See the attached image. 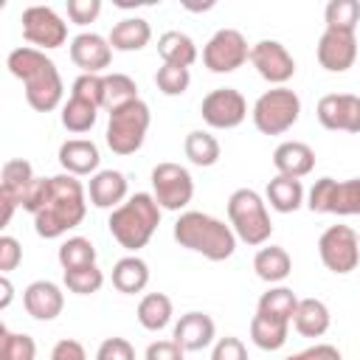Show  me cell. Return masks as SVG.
<instances>
[{
  "label": "cell",
  "instance_id": "1",
  "mask_svg": "<svg viewBox=\"0 0 360 360\" xmlns=\"http://www.w3.org/2000/svg\"><path fill=\"white\" fill-rule=\"evenodd\" d=\"M84 214H87L84 186L73 174L62 172V174L48 177L45 197L34 214V231L42 239H59L62 233L82 225Z\"/></svg>",
  "mask_w": 360,
  "mask_h": 360
},
{
  "label": "cell",
  "instance_id": "2",
  "mask_svg": "<svg viewBox=\"0 0 360 360\" xmlns=\"http://www.w3.org/2000/svg\"><path fill=\"white\" fill-rule=\"evenodd\" d=\"M6 68L11 70V76H17L22 82L25 101L37 112H51L62 104L65 84L56 70V62L51 56H45V51H37L31 45L14 48L6 59Z\"/></svg>",
  "mask_w": 360,
  "mask_h": 360
},
{
  "label": "cell",
  "instance_id": "3",
  "mask_svg": "<svg viewBox=\"0 0 360 360\" xmlns=\"http://www.w3.org/2000/svg\"><path fill=\"white\" fill-rule=\"evenodd\" d=\"M174 242L186 250L202 253L208 262H225L236 250V233L222 219L202 214V211H186L174 222Z\"/></svg>",
  "mask_w": 360,
  "mask_h": 360
},
{
  "label": "cell",
  "instance_id": "4",
  "mask_svg": "<svg viewBox=\"0 0 360 360\" xmlns=\"http://www.w3.org/2000/svg\"><path fill=\"white\" fill-rule=\"evenodd\" d=\"M158 225H160V205L146 191H138V194L127 197L110 214V219H107V228H110L112 239L124 250H129V253L146 248V242L152 239V233L158 231Z\"/></svg>",
  "mask_w": 360,
  "mask_h": 360
},
{
  "label": "cell",
  "instance_id": "5",
  "mask_svg": "<svg viewBox=\"0 0 360 360\" xmlns=\"http://www.w3.org/2000/svg\"><path fill=\"white\" fill-rule=\"evenodd\" d=\"M228 219H231L236 239H242L245 245H253V248L264 245L273 233L267 202L253 188H236L228 197Z\"/></svg>",
  "mask_w": 360,
  "mask_h": 360
},
{
  "label": "cell",
  "instance_id": "6",
  "mask_svg": "<svg viewBox=\"0 0 360 360\" xmlns=\"http://www.w3.org/2000/svg\"><path fill=\"white\" fill-rule=\"evenodd\" d=\"M250 115L262 135H284L301 115V98L290 87H273L256 98Z\"/></svg>",
  "mask_w": 360,
  "mask_h": 360
},
{
  "label": "cell",
  "instance_id": "7",
  "mask_svg": "<svg viewBox=\"0 0 360 360\" xmlns=\"http://www.w3.org/2000/svg\"><path fill=\"white\" fill-rule=\"evenodd\" d=\"M149 121H152V112H149V104L146 101H132L115 112H110V124H107V146L115 152V155H132L143 146V138L149 132Z\"/></svg>",
  "mask_w": 360,
  "mask_h": 360
},
{
  "label": "cell",
  "instance_id": "8",
  "mask_svg": "<svg viewBox=\"0 0 360 360\" xmlns=\"http://www.w3.org/2000/svg\"><path fill=\"white\" fill-rule=\"evenodd\" d=\"M307 208L315 214H360V177L352 180H335V177H321L309 188Z\"/></svg>",
  "mask_w": 360,
  "mask_h": 360
},
{
  "label": "cell",
  "instance_id": "9",
  "mask_svg": "<svg viewBox=\"0 0 360 360\" xmlns=\"http://www.w3.org/2000/svg\"><path fill=\"white\" fill-rule=\"evenodd\" d=\"M152 197L166 211H180L194 197V180L186 166L163 160L152 169Z\"/></svg>",
  "mask_w": 360,
  "mask_h": 360
},
{
  "label": "cell",
  "instance_id": "10",
  "mask_svg": "<svg viewBox=\"0 0 360 360\" xmlns=\"http://www.w3.org/2000/svg\"><path fill=\"white\" fill-rule=\"evenodd\" d=\"M318 256L326 270L346 276L360 262V239L349 225H329L318 239Z\"/></svg>",
  "mask_w": 360,
  "mask_h": 360
},
{
  "label": "cell",
  "instance_id": "11",
  "mask_svg": "<svg viewBox=\"0 0 360 360\" xmlns=\"http://www.w3.org/2000/svg\"><path fill=\"white\" fill-rule=\"evenodd\" d=\"M250 59V48L242 31L236 28H219L202 48V65L211 73H233Z\"/></svg>",
  "mask_w": 360,
  "mask_h": 360
},
{
  "label": "cell",
  "instance_id": "12",
  "mask_svg": "<svg viewBox=\"0 0 360 360\" xmlns=\"http://www.w3.org/2000/svg\"><path fill=\"white\" fill-rule=\"evenodd\" d=\"M20 22L25 42L34 45L37 51H53L68 39V25L51 6H28Z\"/></svg>",
  "mask_w": 360,
  "mask_h": 360
},
{
  "label": "cell",
  "instance_id": "13",
  "mask_svg": "<svg viewBox=\"0 0 360 360\" xmlns=\"http://www.w3.org/2000/svg\"><path fill=\"white\" fill-rule=\"evenodd\" d=\"M34 180H37V174L25 158H11L3 163V172H0V205H3L0 228H6L14 217V211L22 208Z\"/></svg>",
  "mask_w": 360,
  "mask_h": 360
},
{
  "label": "cell",
  "instance_id": "14",
  "mask_svg": "<svg viewBox=\"0 0 360 360\" xmlns=\"http://www.w3.org/2000/svg\"><path fill=\"white\" fill-rule=\"evenodd\" d=\"M200 115L211 129H233L248 118V101L233 87H217L202 98Z\"/></svg>",
  "mask_w": 360,
  "mask_h": 360
},
{
  "label": "cell",
  "instance_id": "15",
  "mask_svg": "<svg viewBox=\"0 0 360 360\" xmlns=\"http://www.w3.org/2000/svg\"><path fill=\"white\" fill-rule=\"evenodd\" d=\"M250 65L264 82L276 87H284V82H290L295 73V59L278 39H259L250 45Z\"/></svg>",
  "mask_w": 360,
  "mask_h": 360
},
{
  "label": "cell",
  "instance_id": "16",
  "mask_svg": "<svg viewBox=\"0 0 360 360\" xmlns=\"http://www.w3.org/2000/svg\"><path fill=\"white\" fill-rule=\"evenodd\" d=\"M315 115L321 127L332 132H360V96L354 93H326L321 96Z\"/></svg>",
  "mask_w": 360,
  "mask_h": 360
},
{
  "label": "cell",
  "instance_id": "17",
  "mask_svg": "<svg viewBox=\"0 0 360 360\" xmlns=\"http://www.w3.org/2000/svg\"><path fill=\"white\" fill-rule=\"evenodd\" d=\"M357 59V39L354 34L343 31H323L318 39V65L329 73H346Z\"/></svg>",
  "mask_w": 360,
  "mask_h": 360
},
{
  "label": "cell",
  "instance_id": "18",
  "mask_svg": "<svg viewBox=\"0 0 360 360\" xmlns=\"http://www.w3.org/2000/svg\"><path fill=\"white\" fill-rule=\"evenodd\" d=\"M70 59H73L76 68H82V73H96L98 76L112 62V45H110L107 37H101L96 31H84V34L73 37Z\"/></svg>",
  "mask_w": 360,
  "mask_h": 360
},
{
  "label": "cell",
  "instance_id": "19",
  "mask_svg": "<svg viewBox=\"0 0 360 360\" xmlns=\"http://www.w3.org/2000/svg\"><path fill=\"white\" fill-rule=\"evenodd\" d=\"M22 304L34 321H53L65 307V292L59 290V284L39 278L22 290Z\"/></svg>",
  "mask_w": 360,
  "mask_h": 360
},
{
  "label": "cell",
  "instance_id": "20",
  "mask_svg": "<svg viewBox=\"0 0 360 360\" xmlns=\"http://www.w3.org/2000/svg\"><path fill=\"white\" fill-rule=\"evenodd\" d=\"M214 335H217V326H214L211 315H205V312H186L174 323L172 340L183 352H200V349L214 343Z\"/></svg>",
  "mask_w": 360,
  "mask_h": 360
},
{
  "label": "cell",
  "instance_id": "21",
  "mask_svg": "<svg viewBox=\"0 0 360 360\" xmlns=\"http://www.w3.org/2000/svg\"><path fill=\"white\" fill-rule=\"evenodd\" d=\"M101 163L98 146L87 138H70L59 146V166L73 174V177H84V174H96Z\"/></svg>",
  "mask_w": 360,
  "mask_h": 360
},
{
  "label": "cell",
  "instance_id": "22",
  "mask_svg": "<svg viewBox=\"0 0 360 360\" xmlns=\"http://www.w3.org/2000/svg\"><path fill=\"white\" fill-rule=\"evenodd\" d=\"M273 166H276L278 174L301 180L315 169V152L304 141H284L273 152Z\"/></svg>",
  "mask_w": 360,
  "mask_h": 360
},
{
  "label": "cell",
  "instance_id": "23",
  "mask_svg": "<svg viewBox=\"0 0 360 360\" xmlns=\"http://www.w3.org/2000/svg\"><path fill=\"white\" fill-rule=\"evenodd\" d=\"M87 194H90V202L96 208H112L115 211L127 200V177L118 169H101L90 177Z\"/></svg>",
  "mask_w": 360,
  "mask_h": 360
},
{
  "label": "cell",
  "instance_id": "24",
  "mask_svg": "<svg viewBox=\"0 0 360 360\" xmlns=\"http://www.w3.org/2000/svg\"><path fill=\"white\" fill-rule=\"evenodd\" d=\"M329 323H332V315H329V307L321 298H298V307H295V315H292V326H295L298 335L321 338V335H326Z\"/></svg>",
  "mask_w": 360,
  "mask_h": 360
},
{
  "label": "cell",
  "instance_id": "25",
  "mask_svg": "<svg viewBox=\"0 0 360 360\" xmlns=\"http://www.w3.org/2000/svg\"><path fill=\"white\" fill-rule=\"evenodd\" d=\"M287 335H290V321L256 309V315H253V321H250V340H253L259 349H264V352H278V349L287 343Z\"/></svg>",
  "mask_w": 360,
  "mask_h": 360
},
{
  "label": "cell",
  "instance_id": "26",
  "mask_svg": "<svg viewBox=\"0 0 360 360\" xmlns=\"http://www.w3.org/2000/svg\"><path fill=\"white\" fill-rule=\"evenodd\" d=\"M107 39H110L112 51L129 53V51H141V48L149 45L152 28H149V22H146L143 17H124V20H118V22L112 25V31H110Z\"/></svg>",
  "mask_w": 360,
  "mask_h": 360
},
{
  "label": "cell",
  "instance_id": "27",
  "mask_svg": "<svg viewBox=\"0 0 360 360\" xmlns=\"http://www.w3.org/2000/svg\"><path fill=\"white\" fill-rule=\"evenodd\" d=\"M149 284V264L141 256H124L112 264V287L124 295H135Z\"/></svg>",
  "mask_w": 360,
  "mask_h": 360
},
{
  "label": "cell",
  "instance_id": "28",
  "mask_svg": "<svg viewBox=\"0 0 360 360\" xmlns=\"http://www.w3.org/2000/svg\"><path fill=\"white\" fill-rule=\"evenodd\" d=\"M158 53L163 65H177V68H191L197 62V45L188 34L183 31H163L158 37Z\"/></svg>",
  "mask_w": 360,
  "mask_h": 360
},
{
  "label": "cell",
  "instance_id": "29",
  "mask_svg": "<svg viewBox=\"0 0 360 360\" xmlns=\"http://www.w3.org/2000/svg\"><path fill=\"white\" fill-rule=\"evenodd\" d=\"M267 202L273 211L278 214H292L304 205V186L301 180L295 177H284V174H276L270 183H267V191H264Z\"/></svg>",
  "mask_w": 360,
  "mask_h": 360
},
{
  "label": "cell",
  "instance_id": "30",
  "mask_svg": "<svg viewBox=\"0 0 360 360\" xmlns=\"http://www.w3.org/2000/svg\"><path fill=\"white\" fill-rule=\"evenodd\" d=\"M253 270L262 281L278 284L292 273V259L281 245H267L253 256Z\"/></svg>",
  "mask_w": 360,
  "mask_h": 360
},
{
  "label": "cell",
  "instance_id": "31",
  "mask_svg": "<svg viewBox=\"0 0 360 360\" xmlns=\"http://www.w3.org/2000/svg\"><path fill=\"white\" fill-rule=\"evenodd\" d=\"M138 101V84L127 73H107L104 76V93H101V107L107 112H115L127 104Z\"/></svg>",
  "mask_w": 360,
  "mask_h": 360
},
{
  "label": "cell",
  "instance_id": "32",
  "mask_svg": "<svg viewBox=\"0 0 360 360\" xmlns=\"http://www.w3.org/2000/svg\"><path fill=\"white\" fill-rule=\"evenodd\" d=\"M96 118H98V104L90 101V98H82V96H73V93H70V98H68L65 107H62V127H65L68 132L82 135V132L93 129Z\"/></svg>",
  "mask_w": 360,
  "mask_h": 360
},
{
  "label": "cell",
  "instance_id": "33",
  "mask_svg": "<svg viewBox=\"0 0 360 360\" xmlns=\"http://www.w3.org/2000/svg\"><path fill=\"white\" fill-rule=\"evenodd\" d=\"M172 321V298L166 292H146L138 304V323L146 332H160Z\"/></svg>",
  "mask_w": 360,
  "mask_h": 360
},
{
  "label": "cell",
  "instance_id": "34",
  "mask_svg": "<svg viewBox=\"0 0 360 360\" xmlns=\"http://www.w3.org/2000/svg\"><path fill=\"white\" fill-rule=\"evenodd\" d=\"M183 149H186V158L194 163V166H214L217 160H219V141L211 135V132H205V129H194V132H188L186 135V143H183Z\"/></svg>",
  "mask_w": 360,
  "mask_h": 360
},
{
  "label": "cell",
  "instance_id": "35",
  "mask_svg": "<svg viewBox=\"0 0 360 360\" xmlns=\"http://www.w3.org/2000/svg\"><path fill=\"white\" fill-rule=\"evenodd\" d=\"M323 20H326L329 31L354 34V28L360 22V3L357 0H329L326 11H323Z\"/></svg>",
  "mask_w": 360,
  "mask_h": 360
},
{
  "label": "cell",
  "instance_id": "36",
  "mask_svg": "<svg viewBox=\"0 0 360 360\" xmlns=\"http://www.w3.org/2000/svg\"><path fill=\"white\" fill-rule=\"evenodd\" d=\"M59 264L62 270H76V267H90L96 264V248L84 236H70L59 245Z\"/></svg>",
  "mask_w": 360,
  "mask_h": 360
},
{
  "label": "cell",
  "instance_id": "37",
  "mask_svg": "<svg viewBox=\"0 0 360 360\" xmlns=\"http://www.w3.org/2000/svg\"><path fill=\"white\" fill-rule=\"evenodd\" d=\"M295 307H298V295L290 287H270L267 292H262L256 309L259 312H267V315H276V318H284V321L292 323Z\"/></svg>",
  "mask_w": 360,
  "mask_h": 360
},
{
  "label": "cell",
  "instance_id": "38",
  "mask_svg": "<svg viewBox=\"0 0 360 360\" xmlns=\"http://www.w3.org/2000/svg\"><path fill=\"white\" fill-rule=\"evenodd\" d=\"M37 343L25 332H11L6 323H0V360H34Z\"/></svg>",
  "mask_w": 360,
  "mask_h": 360
},
{
  "label": "cell",
  "instance_id": "39",
  "mask_svg": "<svg viewBox=\"0 0 360 360\" xmlns=\"http://www.w3.org/2000/svg\"><path fill=\"white\" fill-rule=\"evenodd\" d=\"M104 284V273L90 264V267H76V270H65V287L76 295H93L98 292Z\"/></svg>",
  "mask_w": 360,
  "mask_h": 360
},
{
  "label": "cell",
  "instance_id": "40",
  "mask_svg": "<svg viewBox=\"0 0 360 360\" xmlns=\"http://www.w3.org/2000/svg\"><path fill=\"white\" fill-rule=\"evenodd\" d=\"M155 84L163 96H183L191 84V73L188 68H177V65H160L155 73Z\"/></svg>",
  "mask_w": 360,
  "mask_h": 360
},
{
  "label": "cell",
  "instance_id": "41",
  "mask_svg": "<svg viewBox=\"0 0 360 360\" xmlns=\"http://www.w3.org/2000/svg\"><path fill=\"white\" fill-rule=\"evenodd\" d=\"M96 360H135V349L124 338H107V340H101Z\"/></svg>",
  "mask_w": 360,
  "mask_h": 360
},
{
  "label": "cell",
  "instance_id": "42",
  "mask_svg": "<svg viewBox=\"0 0 360 360\" xmlns=\"http://www.w3.org/2000/svg\"><path fill=\"white\" fill-rule=\"evenodd\" d=\"M101 14V0H68V17L76 25H87Z\"/></svg>",
  "mask_w": 360,
  "mask_h": 360
},
{
  "label": "cell",
  "instance_id": "43",
  "mask_svg": "<svg viewBox=\"0 0 360 360\" xmlns=\"http://www.w3.org/2000/svg\"><path fill=\"white\" fill-rule=\"evenodd\" d=\"M20 262H22V248H20V242H17L14 236L3 233V236H0V273L8 276Z\"/></svg>",
  "mask_w": 360,
  "mask_h": 360
},
{
  "label": "cell",
  "instance_id": "44",
  "mask_svg": "<svg viewBox=\"0 0 360 360\" xmlns=\"http://www.w3.org/2000/svg\"><path fill=\"white\" fill-rule=\"evenodd\" d=\"M211 360H248V349L239 338H219L214 343V352H211Z\"/></svg>",
  "mask_w": 360,
  "mask_h": 360
},
{
  "label": "cell",
  "instance_id": "45",
  "mask_svg": "<svg viewBox=\"0 0 360 360\" xmlns=\"http://www.w3.org/2000/svg\"><path fill=\"white\" fill-rule=\"evenodd\" d=\"M183 349L174 340H155L146 346V360H183Z\"/></svg>",
  "mask_w": 360,
  "mask_h": 360
},
{
  "label": "cell",
  "instance_id": "46",
  "mask_svg": "<svg viewBox=\"0 0 360 360\" xmlns=\"http://www.w3.org/2000/svg\"><path fill=\"white\" fill-rule=\"evenodd\" d=\"M51 360H87V352L79 340L73 338H62L53 349H51Z\"/></svg>",
  "mask_w": 360,
  "mask_h": 360
},
{
  "label": "cell",
  "instance_id": "47",
  "mask_svg": "<svg viewBox=\"0 0 360 360\" xmlns=\"http://www.w3.org/2000/svg\"><path fill=\"white\" fill-rule=\"evenodd\" d=\"M284 360H343V357L332 343H315V346H309L304 352H295V354H290Z\"/></svg>",
  "mask_w": 360,
  "mask_h": 360
},
{
  "label": "cell",
  "instance_id": "48",
  "mask_svg": "<svg viewBox=\"0 0 360 360\" xmlns=\"http://www.w3.org/2000/svg\"><path fill=\"white\" fill-rule=\"evenodd\" d=\"M11 298H14V287H11L8 276H0V309H6L11 304Z\"/></svg>",
  "mask_w": 360,
  "mask_h": 360
},
{
  "label": "cell",
  "instance_id": "49",
  "mask_svg": "<svg viewBox=\"0 0 360 360\" xmlns=\"http://www.w3.org/2000/svg\"><path fill=\"white\" fill-rule=\"evenodd\" d=\"M357 239H360V236H357Z\"/></svg>",
  "mask_w": 360,
  "mask_h": 360
}]
</instances>
